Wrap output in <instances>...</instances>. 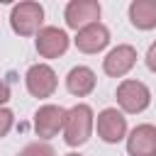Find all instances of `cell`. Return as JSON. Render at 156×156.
Here are the masks:
<instances>
[{
    "mask_svg": "<svg viewBox=\"0 0 156 156\" xmlns=\"http://www.w3.org/2000/svg\"><path fill=\"white\" fill-rule=\"evenodd\" d=\"M95 127H98V136L105 144H117V141L127 139V117L117 107H105L98 115Z\"/></svg>",
    "mask_w": 156,
    "mask_h": 156,
    "instance_id": "5b68a950",
    "label": "cell"
},
{
    "mask_svg": "<svg viewBox=\"0 0 156 156\" xmlns=\"http://www.w3.org/2000/svg\"><path fill=\"white\" fill-rule=\"evenodd\" d=\"M134 63H136V49L132 44H117L102 58V71L110 78H122L134 68Z\"/></svg>",
    "mask_w": 156,
    "mask_h": 156,
    "instance_id": "ba28073f",
    "label": "cell"
},
{
    "mask_svg": "<svg viewBox=\"0 0 156 156\" xmlns=\"http://www.w3.org/2000/svg\"><path fill=\"white\" fill-rule=\"evenodd\" d=\"M41 22H44V7L34 0L17 2L10 12V27L20 37H37L41 32Z\"/></svg>",
    "mask_w": 156,
    "mask_h": 156,
    "instance_id": "7a4b0ae2",
    "label": "cell"
},
{
    "mask_svg": "<svg viewBox=\"0 0 156 156\" xmlns=\"http://www.w3.org/2000/svg\"><path fill=\"white\" fill-rule=\"evenodd\" d=\"M7 100H10V88H7V83L0 78V107H5Z\"/></svg>",
    "mask_w": 156,
    "mask_h": 156,
    "instance_id": "e0dca14e",
    "label": "cell"
},
{
    "mask_svg": "<svg viewBox=\"0 0 156 156\" xmlns=\"http://www.w3.org/2000/svg\"><path fill=\"white\" fill-rule=\"evenodd\" d=\"M127 154L129 156H156V127L139 124L127 136Z\"/></svg>",
    "mask_w": 156,
    "mask_h": 156,
    "instance_id": "8fae6325",
    "label": "cell"
},
{
    "mask_svg": "<svg viewBox=\"0 0 156 156\" xmlns=\"http://www.w3.org/2000/svg\"><path fill=\"white\" fill-rule=\"evenodd\" d=\"M95 127V115L90 110V105L78 102L66 112V124H63V141L68 146H83Z\"/></svg>",
    "mask_w": 156,
    "mask_h": 156,
    "instance_id": "6da1fadb",
    "label": "cell"
},
{
    "mask_svg": "<svg viewBox=\"0 0 156 156\" xmlns=\"http://www.w3.org/2000/svg\"><path fill=\"white\" fill-rule=\"evenodd\" d=\"M34 44H37V51H39L41 58H58V56L66 54L71 39L58 27H41V32L37 34V41Z\"/></svg>",
    "mask_w": 156,
    "mask_h": 156,
    "instance_id": "9c48e42d",
    "label": "cell"
},
{
    "mask_svg": "<svg viewBox=\"0 0 156 156\" xmlns=\"http://www.w3.org/2000/svg\"><path fill=\"white\" fill-rule=\"evenodd\" d=\"M95 83H98V78H95L93 68H88V66H73L68 71V76H66V88L76 98L90 95L95 90Z\"/></svg>",
    "mask_w": 156,
    "mask_h": 156,
    "instance_id": "7c38bea8",
    "label": "cell"
},
{
    "mask_svg": "<svg viewBox=\"0 0 156 156\" xmlns=\"http://www.w3.org/2000/svg\"><path fill=\"white\" fill-rule=\"evenodd\" d=\"M17 156H56V151L49 141H32V144L22 146Z\"/></svg>",
    "mask_w": 156,
    "mask_h": 156,
    "instance_id": "5bb4252c",
    "label": "cell"
},
{
    "mask_svg": "<svg viewBox=\"0 0 156 156\" xmlns=\"http://www.w3.org/2000/svg\"><path fill=\"white\" fill-rule=\"evenodd\" d=\"M73 44H76V49L83 51V54H98V51H102V49L110 44V29H107L102 22L88 24V27H83L80 32H76Z\"/></svg>",
    "mask_w": 156,
    "mask_h": 156,
    "instance_id": "30bf717a",
    "label": "cell"
},
{
    "mask_svg": "<svg viewBox=\"0 0 156 156\" xmlns=\"http://www.w3.org/2000/svg\"><path fill=\"white\" fill-rule=\"evenodd\" d=\"M66 156H80V154H66Z\"/></svg>",
    "mask_w": 156,
    "mask_h": 156,
    "instance_id": "ac0fdd59",
    "label": "cell"
},
{
    "mask_svg": "<svg viewBox=\"0 0 156 156\" xmlns=\"http://www.w3.org/2000/svg\"><path fill=\"white\" fill-rule=\"evenodd\" d=\"M24 83H27L29 95H34V98H51L56 93L58 78H56V71L49 63H34V66L27 68Z\"/></svg>",
    "mask_w": 156,
    "mask_h": 156,
    "instance_id": "277c9868",
    "label": "cell"
},
{
    "mask_svg": "<svg viewBox=\"0 0 156 156\" xmlns=\"http://www.w3.org/2000/svg\"><path fill=\"white\" fill-rule=\"evenodd\" d=\"M66 112L61 105H41L34 112V132L39 139H51L58 132H63L66 124Z\"/></svg>",
    "mask_w": 156,
    "mask_h": 156,
    "instance_id": "52a82bcc",
    "label": "cell"
},
{
    "mask_svg": "<svg viewBox=\"0 0 156 156\" xmlns=\"http://www.w3.org/2000/svg\"><path fill=\"white\" fill-rule=\"evenodd\" d=\"M146 66H149V71H154L156 73V41L149 46V51H146Z\"/></svg>",
    "mask_w": 156,
    "mask_h": 156,
    "instance_id": "2e32d148",
    "label": "cell"
},
{
    "mask_svg": "<svg viewBox=\"0 0 156 156\" xmlns=\"http://www.w3.org/2000/svg\"><path fill=\"white\" fill-rule=\"evenodd\" d=\"M129 22L132 27L149 32L156 27V0H134L129 2Z\"/></svg>",
    "mask_w": 156,
    "mask_h": 156,
    "instance_id": "4fadbf2b",
    "label": "cell"
},
{
    "mask_svg": "<svg viewBox=\"0 0 156 156\" xmlns=\"http://www.w3.org/2000/svg\"><path fill=\"white\" fill-rule=\"evenodd\" d=\"M117 105L127 115H139L151 105V90L146 88V83L127 78L117 85Z\"/></svg>",
    "mask_w": 156,
    "mask_h": 156,
    "instance_id": "3957f363",
    "label": "cell"
},
{
    "mask_svg": "<svg viewBox=\"0 0 156 156\" xmlns=\"http://www.w3.org/2000/svg\"><path fill=\"white\" fill-rule=\"evenodd\" d=\"M100 2L98 0H71L63 10V20H66V27L80 32L83 27L88 24H95L100 20Z\"/></svg>",
    "mask_w": 156,
    "mask_h": 156,
    "instance_id": "8992f818",
    "label": "cell"
},
{
    "mask_svg": "<svg viewBox=\"0 0 156 156\" xmlns=\"http://www.w3.org/2000/svg\"><path fill=\"white\" fill-rule=\"evenodd\" d=\"M12 124H15V115H12V110H7V107H0V139L10 134Z\"/></svg>",
    "mask_w": 156,
    "mask_h": 156,
    "instance_id": "9a60e30c",
    "label": "cell"
}]
</instances>
